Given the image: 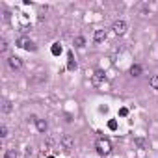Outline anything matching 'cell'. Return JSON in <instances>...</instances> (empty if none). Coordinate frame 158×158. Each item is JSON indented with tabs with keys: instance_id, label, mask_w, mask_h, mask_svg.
Instances as JSON below:
<instances>
[{
	"instance_id": "cell-1",
	"label": "cell",
	"mask_w": 158,
	"mask_h": 158,
	"mask_svg": "<svg viewBox=\"0 0 158 158\" xmlns=\"http://www.w3.org/2000/svg\"><path fill=\"white\" fill-rule=\"evenodd\" d=\"M15 45L19 49H24V50H28V52H35L37 50V45L34 43V41H30L28 37H19L17 41H15Z\"/></svg>"
},
{
	"instance_id": "cell-7",
	"label": "cell",
	"mask_w": 158,
	"mask_h": 158,
	"mask_svg": "<svg viewBox=\"0 0 158 158\" xmlns=\"http://www.w3.org/2000/svg\"><path fill=\"white\" fill-rule=\"evenodd\" d=\"M35 128H37L41 134H45V132L49 130V125H47V121H45V119H37V123H35Z\"/></svg>"
},
{
	"instance_id": "cell-6",
	"label": "cell",
	"mask_w": 158,
	"mask_h": 158,
	"mask_svg": "<svg viewBox=\"0 0 158 158\" xmlns=\"http://www.w3.org/2000/svg\"><path fill=\"white\" fill-rule=\"evenodd\" d=\"M67 58H69V61H67V69H69V71H76L78 63H76V60H75L73 52H69V54H67Z\"/></svg>"
},
{
	"instance_id": "cell-12",
	"label": "cell",
	"mask_w": 158,
	"mask_h": 158,
	"mask_svg": "<svg viewBox=\"0 0 158 158\" xmlns=\"http://www.w3.org/2000/svg\"><path fill=\"white\" fill-rule=\"evenodd\" d=\"M61 50H63V49H61V45H60V43H54L52 47H50V52H52L54 56H60V54H61Z\"/></svg>"
},
{
	"instance_id": "cell-9",
	"label": "cell",
	"mask_w": 158,
	"mask_h": 158,
	"mask_svg": "<svg viewBox=\"0 0 158 158\" xmlns=\"http://www.w3.org/2000/svg\"><path fill=\"white\" fill-rule=\"evenodd\" d=\"M104 80V73L102 71H95V75H93V86H101V82Z\"/></svg>"
},
{
	"instance_id": "cell-18",
	"label": "cell",
	"mask_w": 158,
	"mask_h": 158,
	"mask_svg": "<svg viewBox=\"0 0 158 158\" xmlns=\"http://www.w3.org/2000/svg\"><path fill=\"white\" fill-rule=\"evenodd\" d=\"M108 128H110V130H116V128H117V121H116V119L108 121Z\"/></svg>"
},
{
	"instance_id": "cell-8",
	"label": "cell",
	"mask_w": 158,
	"mask_h": 158,
	"mask_svg": "<svg viewBox=\"0 0 158 158\" xmlns=\"http://www.w3.org/2000/svg\"><path fill=\"white\" fill-rule=\"evenodd\" d=\"M106 39V32L104 30H95V34H93V41L95 43H102Z\"/></svg>"
},
{
	"instance_id": "cell-10",
	"label": "cell",
	"mask_w": 158,
	"mask_h": 158,
	"mask_svg": "<svg viewBox=\"0 0 158 158\" xmlns=\"http://www.w3.org/2000/svg\"><path fill=\"white\" fill-rule=\"evenodd\" d=\"M141 71H143V69H141V65H138V63H134V65L130 67V75H132V76H140Z\"/></svg>"
},
{
	"instance_id": "cell-16",
	"label": "cell",
	"mask_w": 158,
	"mask_h": 158,
	"mask_svg": "<svg viewBox=\"0 0 158 158\" xmlns=\"http://www.w3.org/2000/svg\"><path fill=\"white\" fill-rule=\"evenodd\" d=\"M6 50H8V41L2 39V41H0V52H6Z\"/></svg>"
},
{
	"instance_id": "cell-19",
	"label": "cell",
	"mask_w": 158,
	"mask_h": 158,
	"mask_svg": "<svg viewBox=\"0 0 158 158\" xmlns=\"http://www.w3.org/2000/svg\"><path fill=\"white\" fill-rule=\"evenodd\" d=\"M119 116L121 117H127L128 116V108H119Z\"/></svg>"
},
{
	"instance_id": "cell-5",
	"label": "cell",
	"mask_w": 158,
	"mask_h": 158,
	"mask_svg": "<svg viewBox=\"0 0 158 158\" xmlns=\"http://www.w3.org/2000/svg\"><path fill=\"white\" fill-rule=\"evenodd\" d=\"M8 65L11 67L13 71H19V69H22V60L19 56H9L8 58Z\"/></svg>"
},
{
	"instance_id": "cell-3",
	"label": "cell",
	"mask_w": 158,
	"mask_h": 158,
	"mask_svg": "<svg viewBox=\"0 0 158 158\" xmlns=\"http://www.w3.org/2000/svg\"><path fill=\"white\" fill-rule=\"evenodd\" d=\"M127 28H128V24H127L125 20H116L114 26H112V30H114L116 35H123V34L127 32Z\"/></svg>"
},
{
	"instance_id": "cell-15",
	"label": "cell",
	"mask_w": 158,
	"mask_h": 158,
	"mask_svg": "<svg viewBox=\"0 0 158 158\" xmlns=\"http://www.w3.org/2000/svg\"><path fill=\"white\" fill-rule=\"evenodd\" d=\"M2 112H4V114H9V112H11V102L9 101H2Z\"/></svg>"
},
{
	"instance_id": "cell-20",
	"label": "cell",
	"mask_w": 158,
	"mask_h": 158,
	"mask_svg": "<svg viewBox=\"0 0 158 158\" xmlns=\"http://www.w3.org/2000/svg\"><path fill=\"white\" fill-rule=\"evenodd\" d=\"M136 145H138V147H141V149H143V147H145V141H143V140H141V138H138V140H136Z\"/></svg>"
},
{
	"instance_id": "cell-14",
	"label": "cell",
	"mask_w": 158,
	"mask_h": 158,
	"mask_svg": "<svg viewBox=\"0 0 158 158\" xmlns=\"http://www.w3.org/2000/svg\"><path fill=\"white\" fill-rule=\"evenodd\" d=\"M4 158H19V152H17L15 149H8V151L4 152Z\"/></svg>"
},
{
	"instance_id": "cell-17",
	"label": "cell",
	"mask_w": 158,
	"mask_h": 158,
	"mask_svg": "<svg viewBox=\"0 0 158 158\" xmlns=\"http://www.w3.org/2000/svg\"><path fill=\"white\" fill-rule=\"evenodd\" d=\"M6 136H8V127L2 125V127H0V138H6Z\"/></svg>"
},
{
	"instance_id": "cell-2",
	"label": "cell",
	"mask_w": 158,
	"mask_h": 158,
	"mask_svg": "<svg viewBox=\"0 0 158 158\" xmlns=\"http://www.w3.org/2000/svg\"><path fill=\"white\" fill-rule=\"evenodd\" d=\"M97 152L102 154V156L110 154V152H112V141L106 140V138H99V140H97Z\"/></svg>"
},
{
	"instance_id": "cell-21",
	"label": "cell",
	"mask_w": 158,
	"mask_h": 158,
	"mask_svg": "<svg viewBox=\"0 0 158 158\" xmlns=\"http://www.w3.org/2000/svg\"><path fill=\"white\" fill-rule=\"evenodd\" d=\"M49 158H54V156H49Z\"/></svg>"
},
{
	"instance_id": "cell-4",
	"label": "cell",
	"mask_w": 158,
	"mask_h": 158,
	"mask_svg": "<svg viewBox=\"0 0 158 158\" xmlns=\"http://www.w3.org/2000/svg\"><path fill=\"white\" fill-rule=\"evenodd\" d=\"M60 143H61V147H63L65 151H71V149L75 147V140L69 136V134H63L61 140H60Z\"/></svg>"
},
{
	"instance_id": "cell-11",
	"label": "cell",
	"mask_w": 158,
	"mask_h": 158,
	"mask_svg": "<svg viewBox=\"0 0 158 158\" xmlns=\"http://www.w3.org/2000/svg\"><path fill=\"white\" fill-rule=\"evenodd\" d=\"M75 47H78V49H84L86 47V37L84 35H76L75 37Z\"/></svg>"
},
{
	"instance_id": "cell-13",
	"label": "cell",
	"mask_w": 158,
	"mask_h": 158,
	"mask_svg": "<svg viewBox=\"0 0 158 158\" xmlns=\"http://www.w3.org/2000/svg\"><path fill=\"white\" fill-rule=\"evenodd\" d=\"M149 84H151L152 89H156V91H158V75H152V76L149 78Z\"/></svg>"
}]
</instances>
